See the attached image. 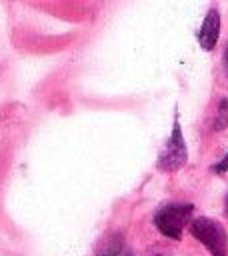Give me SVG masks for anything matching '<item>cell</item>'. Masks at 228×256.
Returning a JSON list of instances; mask_svg holds the SVG:
<instances>
[{
  "label": "cell",
  "instance_id": "6da1fadb",
  "mask_svg": "<svg viewBox=\"0 0 228 256\" xmlns=\"http://www.w3.org/2000/svg\"><path fill=\"white\" fill-rule=\"evenodd\" d=\"M192 212H194V204L170 202V204L160 206L154 212L152 224L162 236H166L170 240H180L184 228L190 226V222H192Z\"/></svg>",
  "mask_w": 228,
  "mask_h": 256
},
{
  "label": "cell",
  "instance_id": "7a4b0ae2",
  "mask_svg": "<svg viewBox=\"0 0 228 256\" xmlns=\"http://www.w3.org/2000/svg\"><path fill=\"white\" fill-rule=\"evenodd\" d=\"M188 228L190 234L210 252V256H228V232L218 220L200 216L194 218Z\"/></svg>",
  "mask_w": 228,
  "mask_h": 256
},
{
  "label": "cell",
  "instance_id": "3957f363",
  "mask_svg": "<svg viewBox=\"0 0 228 256\" xmlns=\"http://www.w3.org/2000/svg\"><path fill=\"white\" fill-rule=\"evenodd\" d=\"M186 162H188V148H186V140H184V134H182V126H180L178 114H174L172 132H170L162 152L158 154L156 166H158L160 172H176Z\"/></svg>",
  "mask_w": 228,
  "mask_h": 256
},
{
  "label": "cell",
  "instance_id": "277c9868",
  "mask_svg": "<svg viewBox=\"0 0 228 256\" xmlns=\"http://www.w3.org/2000/svg\"><path fill=\"white\" fill-rule=\"evenodd\" d=\"M196 38H198V44H200L202 50H206V52L214 50V46H216V42L220 38V12H218L216 6H212L206 12Z\"/></svg>",
  "mask_w": 228,
  "mask_h": 256
},
{
  "label": "cell",
  "instance_id": "5b68a950",
  "mask_svg": "<svg viewBox=\"0 0 228 256\" xmlns=\"http://www.w3.org/2000/svg\"><path fill=\"white\" fill-rule=\"evenodd\" d=\"M122 252H124V234L120 230H108L94 248V256H120Z\"/></svg>",
  "mask_w": 228,
  "mask_h": 256
},
{
  "label": "cell",
  "instance_id": "8992f818",
  "mask_svg": "<svg viewBox=\"0 0 228 256\" xmlns=\"http://www.w3.org/2000/svg\"><path fill=\"white\" fill-rule=\"evenodd\" d=\"M228 126V98H222L216 110V118H214V130H224Z\"/></svg>",
  "mask_w": 228,
  "mask_h": 256
},
{
  "label": "cell",
  "instance_id": "52a82bcc",
  "mask_svg": "<svg viewBox=\"0 0 228 256\" xmlns=\"http://www.w3.org/2000/svg\"><path fill=\"white\" fill-rule=\"evenodd\" d=\"M212 170H214V172H218V174L228 172V152H226V156H224L220 162H216V164L212 166Z\"/></svg>",
  "mask_w": 228,
  "mask_h": 256
},
{
  "label": "cell",
  "instance_id": "ba28073f",
  "mask_svg": "<svg viewBox=\"0 0 228 256\" xmlns=\"http://www.w3.org/2000/svg\"><path fill=\"white\" fill-rule=\"evenodd\" d=\"M224 68H226V72H228V46H226V50H224Z\"/></svg>",
  "mask_w": 228,
  "mask_h": 256
},
{
  "label": "cell",
  "instance_id": "9c48e42d",
  "mask_svg": "<svg viewBox=\"0 0 228 256\" xmlns=\"http://www.w3.org/2000/svg\"><path fill=\"white\" fill-rule=\"evenodd\" d=\"M122 256H134V254H132V252H126V254H122Z\"/></svg>",
  "mask_w": 228,
  "mask_h": 256
},
{
  "label": "cell",
  "instance_id": "30bf717a",
  "mask_svg": "<svg viewBox=\"0 0 228 256\" xmlns=\"http://www.w3.org/2000/svg\"><path fill=\"white\" fill-rule=\"evenodd\" d=\"M226 212H228V196H226Z\"/></svg>",
  "mask_w": 228,
  "mask_h": 256
},
{
  "label": "cell",
  "instance_id": "8fae6325",
  "mask_svg": "<svg viewBox=\"0 0 228 256\" xmlns=\"http://www.w3.org/2000/svg\"><path fill=\"white\" fill-rule=\"evenodd\" d=\"M152 256H164V254H152Z\"/></svg>",
  "mask_w": 228,
  "mask_h": 256
}]
</instances>
